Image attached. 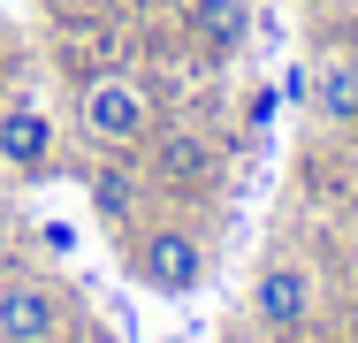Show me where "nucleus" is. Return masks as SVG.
<instances>
[{"mask_svg":"<svg viewBox=\"0 0 358 343\" xmlns=\"http://www.w3.org/2000/svg\"><path fill=\"white\" fill-rule=\"evenodd\" d=\"M152 176H160V183H183V191H199V183L214 176L206 137H191V130H160V137H152Z\"/></svg>","mask_w":358,"mask_h":343,"instance_id":"5","label":"nucleus"},{"mask_svg":"<svg viewBox=\"0 0 358 343\" xmlns=\"http://www.w3.org/2000/svg\"><path fill=\"white\" fill-rule=\"evenodd\" d=\"M191 23H199L206 54H221V62L252 38V8H244V0H191Z\"/></svg>","mask_w":358,"mask_h":343,"instance_id":"7","label":"nucleus"},{"mask_svg":"<svg viewBox=\"0 0 358 343\" xmlns=\"http://www.w3.org/2000/svg\"><path fill=\"white\" fill-rule=\"evenodd\" d=\"M221 343H267V328H229Z\"/></svg>","mask_w":358,"mask_h":343,"instance_id":"10","label":"nucleus"},{"mask_svg":"<svg viewBox=\"0 0 358 343\" xmlns=\"http://www.w3.org/2000/svg\"><path fill=\"white\" fill-rule=\"evenodd\" d=\"M0 160L8 168H46L54 160V122L38 107H8L0 115Z\"/></svg>","mask_w":358,"mask_h":343,"instance_id":"6","label":"nucleus"},{"mask_svg":"<svg viewBox=\"0 0 358 343\" xmlns=\"http://www.w3.org/2000/svg\"><path fill=\"white\" fill-rule=\"evenodd\" d=\"M313 99H320L328 122H358V62H351V54H328V62H320Z\"/></svg>","mask_w":358,"mask_h":343,"instance_id":"8","label":"nucleus"},{"mask_svg":"<svg viewBox=\"0 0 358 343\" xmlns=\"http://www.w3.org/2000/svg\"><path fill=\"white\" fill-rule=\"evenodd\" d=\"M138 274H145V290H160V298H191L206 282V244L191 229H152L138 244Z\"/></svg>","mask_w":358,"mask_h":343,"instance_id":"2","label":"nucleus"},{"mask_svg":"<svg viewBox=\"0 0 358 343\" xmlns=\"http://www.w3.org/2000/svg\"><path fill=\"white\" fill-rule=\"evenodd\" d=\"M62 336V290L38 274L0 282V343H54Z\"/></svg>","mask_w":358,"mask_h":343,"instance_id":"4","label":"nucleus"},{"mask_svg":"<svg viewBox=\"0 0 358 343\" xmlns=\"http://www.w3.org/2000/svg\"><path fill=\"white\" fill-rule=\"evenodd\" d=\"M252 321L267 336H297L313 321V274L297 267V260H267L259 282H252Z\"/></svg>","mask_w":358,"mask_h":343,"instance_id":"3","label":"nucleus"},{"mask_svg":"<svg viewBox=\"0 0 358 343\" xmlns=\"http://www.w3.org/2000/svg\"><path fill=\"white\" fill-rule=\"evenodd\" d=\"M76 115H84V137H99V145H115V153H130V145L152 137V107H145V92L130 84V76H99V84H84Z\"/></svg>","mask_w":358,"mask_h":343,"instance_id":"1","label":"nucleus"},{"mask_svg":"<svg viewBox=\"0 0 358 343\" xmlns=\"http://www.w3.org/2000/svg\"><path fill=\"white\" fill-rule=\"evenodd\" d=\"M92 199H99V214H115V221H122V214H130V176H122V168H107V176L92 183Z\"/></svg>","mask_w":358,"mask_h":343,"instance_id":"9","label":"nucleus"}]
</instances>
